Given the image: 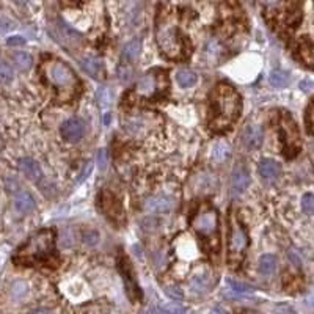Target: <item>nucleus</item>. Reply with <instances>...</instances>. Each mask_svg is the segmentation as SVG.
Masks as SVG:
<instances>
[{
	"instance_id": "4",
	"label": "nucleus",
	"mask_w": 314,
	"mask_h": 314,
	"mask_svg": "<svg viewBox=\"0 0 314 314\" xmlns=\"http://www.w3.org/2000/svg\"><path fill=\"white\" fill-rule=\"evenodd\" d=\"M157 44L160 50L168 58H181L184 55V39L181 38L179 32L172 22L168 21H159L157 25Z\"/></svg>"
},
{
	"instance_id": "7",
	"label": "nucleus",
	"mask_w": 314,
	"mask_h": 314,
	"mask_svg": "<svg viewBox=\"0 0 314 314\" xmlns=\"http://www.w3.org/2000/svg\"><path fill=\"white\" fill-rule=\"evenodd\" d=\"M248 245V237L245 234L244 228L239 222L231 225V237H230V258L233 262H241L242 254Z\"/></svg>"
},
{
	"instance_id": "15",
	"label": "nucleus",
	"mask_w": 314,
	"mask_h": 314,
	"mask_svg": "<svg viewBox=\"0 0 314 314\" xmlns=\"http://www.w3.org/2000/svg\"><path fill=\"white\" fill-rule=\"evenodd\" d=\"M121 274H123V278H124V284H126V291L127 294H129L131 300H140V289L137 283H135V279L131 274V267H129V262L123 261L121 262Z\"/></svg>"
},
{
	"instance_id": "31",
	"label": "nucleus",
	"mask_w": 314,
	"mask_h": 314,
	"mask_svg": "<svg viewBox=\"0 0 314 314\" xmlns=\"http://www.w3.org/2000/svg\"><path fill=\"white\" fill-rule=\"evenodd\" d=\"M165 292H167V295L170 297V299H173L176 302H179V300L184 299V292H182V289L179 286H167Z\"/></svg>"
},
{
	"instance_id": "39",
	"label": "nucleus",
	"mask_w": 314,
	"mask_h": 314,
	"mask_svg": "<svg viewBox=\"0 0 314 314\" xmlns=\"http://www.w3.org/2000/svg\"><path fill=\"white\" fill-rule=\"evenodd\" d=\"M307 121H308V129H310L311 132H314V101H313L311 105H310V108H308Z\"/></svg>"
},
{
	"instance_id": "28",
	"label": "nucleus",
	"mask_w": 314,
	"mask_h": 314,
	"mask_svg": "<svg viewBox=\"0 0 314 314\" xmlns=\"http://www.w3.org/2000/svg\"><path fill=\"white\" fill-rule=\"evenodd\" d=\"M13 79H14L13 68L8 65L6 62H2V63H0V80H2L3 85H8L10 82H13Z\"/></svg>"
},
{
	"instance_id": "32",
	"label": "nucleus",
	"mask_w": 314,
	"mask_h": 314,
	"mask_svg": "<svg viewBox=\"0 0 314 314\" xmlns=\"http://www.w3.org/2000/svg\"><path fill=\"white\" fill-rule=\"evenodd\" d=\"M302 209L307 212V214H314V195L307 193L302 198Z\"/></svg>"
},
{
	"instance_id": "30",
	"label": "nucleus",
	"mask_w": 314,
	"mask_h": 314,
	"mask_svg": "<svg viewBox=\"0 0 314 314\" xmlns=\"http://www.w3.org/2000/svg\"><path fill=\"white\" fill-rule=\"evenodd\" d=\"M300 57L302 60L314 68V46H307L300 50Z\"/></svg>"
},
{
	"instance_id": "5",
	"label": "nucleus",
	"mask_w": 314,
	"mask_h": 314,
	"mask_svg": "<svg viewBox=\"0 0 314 314\" xmlns=\"http://www.w3.org/2000/svg\"><path fill=\"white\" fill-rule=\"evenodd\" d=\"M167 85H168L167 74L154 70V71H149L145 75H141L137 85H135V91H137L139 96L151 98V96L159 95L160 91H164L167 88Z\"/></svg>"
},
{
	"instance_id": "50",
	"label": "nucleus",
	"mask_w": 314,
	"mask_h": 314,
	"mask_svg": "<svg viewBox=\"0 0 314 314\" xmlns=\"http://www.w3.org/2000/svg\"><path fill=\"white\" fill-rule=\"evenodd\" d=\"M281 314H294V313L291 310H286V313H281Z\"/></svg>"
},
{
	"instance_id": "26",
	"label": "nucleus",
	"mask_w": 314,
	"mask_h": 314,
	"mask_svg": "<svg viewBox=\"0 0 314 314\" xmlns=\"http://www.w3.org/2000/svg\"><path fill=\"white\" fill-rule=\"evenodd\" d=\"M289 77H291V75L287 74L286 71L277 70V71H274L272 74H270V83H272L274 87H284V85L289 82Z\"/></svg>"
},
{
	"instance_id": "48",
	"label": "nucleus",
	"mask_w": 314,
	"mask_h": 314,
	"mask_svg": "<svg viewBox=\"0 0 314 314\" xmlns=\"http://www.w3.org/2000/svg\"><path fill=\"white\" fill-rule=\"evenodd\" d=\"M108 120H110V115H105V116H104V123H105V124H108V123H110Z\"/></svg>"
},
{
	"instance_id": "36",
	"label": "nucleus",
	"mask_w": 314,
	"mask_h": 314,
	"mask_svg": "<svg viewBox=\"0 0 314 314\" xmlns=\"http://www.w3.org/2000/svg\"><path fill=\"white\" fill-rule=\"evenodd\" d=\"M118 77H120V80L124 82V83L131 82V79H132V71L129 70V68L120 66V68H118Z\"/></svg>"
},
{
	"instance_id": "17",
	"label": "nucleus",
	"mask_w": 314,
	"mask_h": 314,
	"mask_svg": "<svg viewBox=\"0 0 314 314\" xmlns=\"http://www.w3.org/2000/svg\"><path fill=\"white\" fill-rule=\"evenodd\" d=\"M19 168H21V172L29 177V179L36 181V182L41 181V177H42L41 168L33 159H21Z\"/></svg>"
},
{
	"instance_id": "24",
	"label": "nucleus",
	"mask_w": 314,
	"mask_h": 314,
	"mask_svg": "<svg viewBox=\"0 0 314 314\" xmlns=\"http://www.w3.org/2000/svg\"><path fill=\"white\" fill-rule=\"evenodd\" d=\"M13 62L21 71H27L29 68L32 66V63H33L32 55L27 54V52H14L13 54Z\"/></svg>"
},
{
	"instance_id": "41",
	"label": "nucleus",
	"mask_w": 314,
	"mask_h": 314,
	"mask_svg": "<svg viewBox=\"0 0 314 314\" xmlns=\"http://www.w3.org/2000/svg\"><path fill=\"white\" fill-rule=\"evenodd\" d=\"M184 308L177 307V305H170V307H167L165 310V314H184Z\"/></svg>"
},
{
	"instance_id": "18",
	"label": "nucleus",
	"mask_w": 314,
	"mask_h": 314,
	"mask_svg": "<svg viewBox=\"0 0 314 314\" xmlns=\"http://www.w3.org/2000/svg\"><path fill=\"white\" fill-rule=\"evenodd\" d=\"M14 208L19 214H29L35 209V200L29 192H21L14 197Z\"/></svg>"
},
{
	"instance_id": "46",
	"label": "nucleus",
	"mask_w": 314,
	"mask_h": 314,
	"mask_svg": "<svg viewBox=\"0 0 314 314\" xmlns=\"http://www.w3.org/2000/svg\"><path fill=\"white\" fill-rule=\"evenodd\" d=\"M32 314H50V313H49L47 310H42V308H41V310H35Z\"/></svg>"
},
{
	"instance_id": "23",
	"label": "nucleus",
	"mask_w": 314,
	"mask_h": 314,
	"mask_svg": "<svg viewBox=\"0 0 314 314\" xmlns=\"http://www.w3.org/2000/svg\"><path fill=\"white\" fill-rule=\"evenodd\" d=\"M176 80H177V83H179V87L189 88V87H193V85L197 83V74L184 70V71H179L176 74Z\"/></svg>"
},
{
	"instance_id": "6",
	"label": "nucleus",
	"mask_w": 314,
	"mask_h": 314,
	"mask_svg": "<svg viewBox=\"0 0 314 314\" xmlns=\"http://www.w3.org/2000/svg\"><path fill=\"white\" fill-rule=\"evenodd\" d=\"M193 230L201 236H215L218 231V214L215 209L200 210L192 220Z\"/></svg>"
},
{
	"instance_id": "20",
	"label": "nucleus",
	"mask_w": 314,
	"mask_h": 314,
	"mask_svg": "<svg viewBox=\"0 0 314 314\" xmlns=\"http://www.w3.org/2000/svg\"><path fill=\"white\" fill-rule=\"evenodd\" d=\"M231 152H233V149L230 146V143L225 140H220L215 143L214 148H212V159H214V162L222 164L231 157Z\"/></svg>"
},
{
	"instance_id": "8",
	"label": "nucleus",
	"mask_w": 314,
	"mask_h": 314,
	"mask_svg": "<svg viewBox=\"0 0 314 314\" xmlns=\"http://www.w3.org/2000/svg\"><path fill=\"white\" fill-rule=\"evenodd\" d=\"M279 131L283 134V141H284L286 148L289 149L287 152H289L291 156L295 154L297 149H299V145H300V137H299V131H297V126L292 121L291 116L283 115L281 123H279Z\"/></svg>"
},
{
	"instance_id": "16",
	"label": "nucleus",
	"mask_w": 314,
	"mask_h": 314,
	"mask_svg": "<svg viewBox=\"0 0 314 314\" xmlns=\"http://www.w3.org/2000/svg\"><path fill=\"white\" fill-rule=\"evenodd\" d=\"M258 170H259V174H261L262 179L270 181V182L278 179L279 173H281V167H279V164L277 162V160H272V159L262 160Z\"/></svg>"
},
{
	"instance_id": "2",
	"label": "nucleus",
	"mask_w": 314,
	"mask_h": 314,
	"mask_svg": "<svg viewBox=\"0 0 314 314\" xmlns=\"http://www.w3.org/2000/svg\"><path fill=\"white\" fill-rule=\"evenodd\" d=\"M42 72H44L47 82L57 88V95L60 101H71L80 91L79 77L70 66L60 60L44 62Z\"/></svg>"
},
{
	"instance_id": "29",
	"label": "nucleus",
	"mask_w": 314,
	"mask_h": 314,
	"mask_svg": "<svg viewBox=\"0 0 314 314\" xmlns=\"http://www.w3.org/2000/svg\"><path fill=\"white\" fill-rule=\"evenodd\" d=\"M98 103L103 107H108L112 104V91H110L107 87H101L98 90Z\"/></svg>"
},
{
	"instance_id": "25",
	"label": "nucleus",
	"mask_w": 314,
	"mask_h": 314,
	"mask_svg": "<svg viewBox=\"0 0 314 314\" xmlns=\"http://www.w3.org/2000/svg\"><path fill=\"white\" fill-rule=\"evenodd\" d=\"M209 286H210V281L208 275H198L192 279V289L198 294L206 292L209 289Z\"/></svg>"
},
{
	"instance_id": "49",
	"label": "nucleus",
	"mask_w": 314,
	"mask_h": 314,
	"mask_svg": "<svg viewBox=\"0 0 314 314\" xmlns=\"http://www.w3.org/2000/svg\"><path fill=\"white\" fill-rule=\"evenodd\" d=\"M16 2H18V3H27V2H30V0H16Z\"/></svg>"
},
{
	"instance_id": "45",
	"label": "nucleus",
	"mask_w": 314,
	"mask_h": 314,
	"mask_svg": "<svg viewBox=\"0 0 314 314\" xmlns=\"http://www.w3.org/2000/svg\"><path fill=\"white\" fill-rule=\"evenodd\" d=\"M10 27L13 29V24H10V22H8V19H6V18H3V19H2V30H3V32H6Z\"/></svg>"
},
{
	"instance_id": "22",
	"label": "nucleus",
	"mask_w": 314,
	"mask_h": 314,
	"mask_svg": "<svg viewBox=\"0 0 314 314\" xmlns=\"http://www.w3.org/2000/svg\"><path fill=\"white\" fill-rule=\"evenodd\" d=\"M275 269H277V256H274V254H262L259 259V272L264 277H269L275 272Z\"/></svg>"
},
{
	"instance_id": "1",
	"label": "nucleus",
	"mask_w": 314,
	"mask_h": 314,
	"mask_svg": "<svg viewBox=\"0 0 314 314\" xmlns=\"http://www.w3.org/2000/svg\"><path fill=\"white\" fill-rule=\"evenodd\" d=\"M242 101L231 85L220 83L212 91L210 96V113H209V127L215 132L228 129L241 115Z\"/></svg>"
},
{
	"instance_id": "42",
	"label": "nucleus",
	"mask_w": 314,
	"mask_h": 314,
	"mask_svg": "<svg viewBox=\"0 0 314 314\" xmlns=\"http://www.w3.org/2000/svg\"><path fill=\"white\" fill-rule=\"evenodd\" d=\"M262 3H264V6H267V8H278L283 3V0H262Z\"/></svg>"
},
{
	"instance_id": "13",
	"label": "nucleus",
	"mask_w": 314,
	"mask_h": 314,
	"mask_svg": "<svg viewBox=\"0 0 314 314\" xmlns=\"http://www.w3.org/2000/svg\"><path fill=\"white\" fill-rule=\"evenodd\" d=\"M215 177L206 173V172H201L198 173L197 176L192 179V187H193V192L197 195H203V193H209L215 189Z\"/></svg>"
},
{
	"instance_id": "3",
	"label": "nucleus",
	"mask_w": 314,
	"mask_h": 314,
	"mask_svg": "<svg viewBox=\"0 0 314 314\" xmlns=\"http://www.w3.org/2000/svg\"><path fill=\"white\" fill-rule=\"evenodd\" d=\"M54 254V233L52 231H39L33 234L29 242L22 245L16 254L19 262H32L49 259Z\"/></svg>"
},
{
	"instance_id": "47",
	"label": "nucleus",
	"mask_w": 314,
	"mask_h": 314,
	"mask_svg": "<svg viewBox=\"0 0 314 314\" xmlns=\"http://www.w3.org/2000/svg\"><path fill=\"white\" fill-rule=\"evenodd\" d=\"M308 303H310V307H313V308H314V294H311V295H310Z\"/></svg>"
},
{
	"instance_id": "10",
	"label": "nucleus",
	"mask_w": 314,
	"mask_h": 314,
	"mask_svg": "<svg viewBox=\"0 0 314 314\" xmlns=\"http://www.w3.org/2000/svg\"><path fill=\"white\" fill-rule=\"evenodd\" d=\"M264 140V131L259 124H247L242 132V141L248 149H258Z\"/></svg>"
},
{
	"instance_id": "38",
	"label": "nucleus",
	"mask_w": 314,
	"mask_h": 314,
	"mask_svg": "<svg viewBox=\"0 0 314 314\" xmlns=\"http://www.w3.org/2000/svg\"><path fill=\"white\" fill-rule=\"evenodd\" d=\"M62 244L65 245V247H72V244H74V236L71 234V231L70 230H65L63 233H62Z\"/></svg>"
},
{
	"instance_id": "27",
	"label": "nucleus",
	"mask_w": 314,
	"mask_h": 314,
	"mask_svg": "<svg viewBox=\"0 0 314 314\" xmlns=\"http://www.w3.org/2000/svg\"><path fill=\"white\" fill-rule=\"evenodd\" d=\"M226 283L230 284V289L233 292H236L237 295H247V294H251L253 292V287L244 284V283H239V281H234V279H226Z\"/></svg>"
},
{
	"instance_id": "37",
	"label": "nucleus",
	"mask_w": 314,
	"mask_h": 314,
	"mask_svg": "<svg viewBox=\"0 0 314 314\" xmlns=\"http://www.w3.org/2000/svg\"><path fill=\"white\" fill-rule=\"evenodd\" d=\"M18 187H19V184H18V179H16V177H6L5 179V189L10 192V193H13V192H16L18 190Z\"/></svg>"
},
{
	"instance_id": "34",
	"label": "nucleus",
	"mask_w": 314,
	"mask_h": 314,
	"mask_svg": "<svg viewBox=\"0 0 314 314\" xmlns=\"http://www.w3.org/2000/svg\"><path fill=\"white\" fill-rule=\"evenodd\" d=\"M107 165H108V152H107V149H101L98 152V167L101 172H105Z\"/></svg>"
},
{
	"instance_id": "35",
	"label": "nucleus",
	"mask_w": 314,
	"mask_h": 314,
	"mask_svg": "<svg viewBox=\"0 0 314 314\" xmlns=\"http://www.w3.org/2000/svg\"><path fill=\"white\" fill-rule=\"evenodd\" d=\"M98 241H99V236L95 231H90V233H85L83 234V244L88 245V247H93V245H96Z\"/></svg>"
},
{
	"instance_id": "12",
	"label": "nucleus",
	"mask_w": 314,
	"mask_h": 314,
	"mask_svg": "<svg viewBox=\"0 0 314 314\" xmlns=\"http://www.w3.org/2000/svg\"><path fill=\"white\" fill-rule=\"evenodd\" d=\"M177 205V201L170 195H157L145 201V209L149 212H168Z\"/></svg>"
},
{
	"instance_id": "11",
	"label": "nucleus",
	"mask_w": 314,
	"mask_h": 314,
	"mask_svg": "<svg viewBox=\"0 0 314 314\" xmlns=\"http://www.w3.org/2000/svg\"><path fill=\"white\" fill-rule=\"evenodd\" d=\"M250 182H251V177H250V173L247 172V168L244 165L236 167L233 172V177H231V193L234 197L244 193L248 189Z\"/></svg>"
},
{
	"instance_id": "19",
	"label": "nucleus",
	"mask_w": 314,
	"mask_h": 314,
	"mask_svg": "<svg viewBox=\"0 0 314 314\" xmlns=\"http://www.w3.org/2000/svg\"><path fill=\"white\" fill-rule=\"evenodd\" d=\"M103 208H104V210L107 212L108 217L112 218V220H123V218H124L121 205L112 197V195H105V197H104V200H103Z\"/></svg>"
},
{
	"instance_id": "21",
	"label": "nucleus",
	"mask_w": 314,
	"mask_h": 314,
	"mask_svg": "<svg viewBox=\"0 0 314 314\" xmlns=\"http://www.w3.org/2000/svg\"><path fill=\"white\" fill-rule=\"evenodd\" d=\"M140 49H141V42L140 39H132L129 41L123 49V58L126 62H135L140 55Z\"/></svg>"
},
{
	"instance_id": "9",
	"label": "nucleus",
	"mask_w": 314,
	"mask_h": 314,
	"mask_svg": "<svg viewBox=\"0 0 314 314\" xmlns=\"http://www.w3.org/2000/svg\"><path fill=\"white\" fill-rule=\"evenodd\" d=\"M60 131H62V135L65 140L75 143V141L82 140V137L85 135V123L80 120V118H70V120L63 123Z\"/></svg>"
},
{
	"instance_id": "33",
	"label": "nucleus",
	"mask_w": 314,
	"mask_h": 314,
	"mask_svg": "<svg viewBox=\"0 0 314 314\" xmlns=\"http://www.w3.org/2000/svg\"><path fill=\"white\" fill-rule=\"evenodd\" d=\"M11 294H13V297H16V299L24 297L25 294H27V283H24V281L14 283L13 287H11Z\"/></svg>"
},
{
	"instance_id": "44",
	"label": "nucleus",
	"mask_w": 314,
	"mask_h": 314,
	"mask_svg": "<svg viewBox=\"0 0 314 314\" xmlns=\"http://www.w3.org/2000/svg\"><path fill=\"white\" fill-rule=\"evenodd\" d=\"M313 87H314V83H313V82H310V80H305V82H303V83L300 85V88H303V90H307V91H308V90H311Z\"/></svg>"
},
{
	"instance_id": "43",
	"label": "nucleus",
	"mask_w": 314,
	"mask_h": 314,
	"mask_svg": "<svg viewBox=\"0 0 314 314\" xmlns=\"http://www.w3.org/2000/svg\"><path fill=\"white\" fill-rule=\"evenodd\" d=\"M212 314H231V313L228 311V308H225V307H215L214 310H212Z\"/></svg>"
},
{
	"instance_id": "40",
	"label": "nucleus",
	"mask_w": 314,
	"mask_h": 314,
	"mask_svg": "<svg viewBox=\"0 0 314 314\" xmlns=\"http://www.w3.org/2000/svg\"><path fill=\"white\" fill-rule=\"evenodd\" d=\"M24 42H25V39L22 36H11V38L6 39V44L8 46H22Z\"/></svg>"
},
{
	"instance_id": "14",
	"label": "nucleus",
	"mask_w": 314,
	"mask_h": 314,
	"mask_svg": "<svg viewBox=\"0 0 314 314\" xmlns=\"http://www.w3.org/2000/svg\"><path fill=\"white\" fill-rule=\"evenodd\" d=\"M80 66H82V70L88 75H91L93 79L101 80L104 77V65L96 57H83L80 60Z\"/></svg>"
}]
</instances>
